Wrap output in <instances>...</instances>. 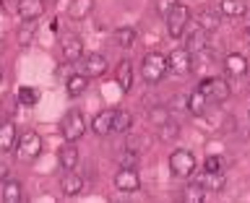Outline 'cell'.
Here are the masks:
<instances>
[{
    "instance_id": "cell-1",
    "label": "cell",
    "mask_w": 250,
    "mask_h": 203,
    "mask_svg": "<svg viewBox=\"0 0 250 203\" xmlns=\"http://www.w3.org/2000/svg\"><path fill=\"white\" fill-rule=\"evenodd\" d=\"M167 55H162V52H146L144 55V60H141V78L148 83V86H156L162 81L164 76H167Z\"/></svg>"
},
{
    "instance_id": "cell-2",
    "label": "cell",
    "mask_w": 250,
    "mask_h": 203,
    "mask_svg": "<svg viewBox=\"0 0 250 203\" xmlns=\"http://www.w3.org/2000/svg\"><path fill=\"white\" fill-rule=\"evenodd\" d=\"M42 136H39L37 130H26L23 136H19V143H16L13 154L16 159L21 164H31L34 159H39V154H42Z\"/></svg>"
},
{
    "instance_id": "cell-3",
    "label": "cell",
    "mask_w": 250,
    "mask_h": 203,
    "mask_svg": "<svg viewBox=\"0 0 250 203\" xmlns=\"http://www.w3.org/2000/svg\"><path fill=\"white\" fill-rule=\"evenodd\" d=\"M169 172L180 180H188L193 177L195 172V156L193 151H188V148H175V151L169 154Z\"/></svg>"
},
{
    "instance_id": "cell-4",
    "label": "cell",
    "mask_w": 250,
    "mask_h": 203,
    "mask_svg": "<svg viewBox=\"0 0 250 203\" xmlns=\"http://www.w3.org/2000/svg\"><path fill=\"white\" fill-rule=\"evenodd\" d=\"M60 133L65 141H78L86 133V117L81 109H68L65 117L60 120Z\"/></svg>"
},
{
    "instance_id": "cell-5",
    "label": "cell",
    "mask_w": 250,
    "mask_h": 203,
    "mask_svg": "<svg viewBox=\"0 0 250 203\" xmlns=\"http://www.w3.org/2000/svg\"><path fill=\"white\" fill-rule=\"evenodd\" d=\"M164 21H167V34L172 39H180V37L185 34L188 23H190V11H188V5L177 3L167 16H164Z\"/></svg>"
},
{
    "instance_id": "cell-6",
    "label": "cell",
    "mask_w": 250,
    "mask_h": 203,
    "mask_svg": "<svg viewBox=\"0 0 250 203\" xmlns=\"http://www.w3.org/2000/svg\"><path fill=\"white\" fill-rule=\"evenodd\" d=\"M198 89L208 97V102H216V104H224L227 99H229V83H227V78H219V76H211V78H203Z\"/></svg>"
},
{
    "instance_id": "cell-7",
    "label": "cell",
    "mask_w": 250,
    "mask_h": 203,
    "mask_svg": "<svg viewBox=\"0 0 250 203\" xmlns=\"http://www.w3.org/2000/svg\"><path fill=\"white\" fill-rule=\"evenodd\" d=\"M167 65H169V73L185 76V73H190V70H193V55L188 52L185 47H177V50H172V52H169Z\"/></svg>"
},
{
    "instance_id": "cell-8",
    "label": "cell",
    "mask_w": 250,
    "mask_h": 203,
    "mask_svg": "<svg viewBox=\"0 0 250 203\" xmlns=\"http://www.w3.org/2000/svg\"><path fill=\"white\" fill-rule=\"evenodd\" d=\"M78 62H81V73L89 78H99L107 73V58L99 52H86Z\"/></svg>"
},
{
    "instance_id": "cell-9",
    "label": "cell",
    "mask_w": 250,
    "mask_h": 203,
    "mask_svg": "<svg viewBox=\"0 0 250 203\" xmlns=\"http://www.w3.org/2000/svg\"><path fill=\"white\" fill-rule=\"evenodd\" d=\"M115 187L120 193H136V190H141V177H138L136 167H120V169H117Z\"/></svg>"
},
{
    "instance_id": "cell-10",
    "label": "cell",
    "mask_w": 250,
    "mask_h": 203,
    "mask_svg": "<svg viewBox=\"0 0 250 203\" xmlns=\"http://www.w3.org/2000/svg\"><path fill=\"white\" fill-rule=\"evenodd\" d=\"M60 50H62V58L68 62H78L83 58V39L78 34H73V31H68V34L60 39Z\"/></svg>"
},
{
    "instance_id": "cell-11",
    "label": "cell",
    "mask_w": 250,
    "mask_h": 203,
    "mask_svg": "<svg viewBox=\"0 0 250 203\" xmlns=\"http://www.w3.org/2000/svg\"><path fill=\"white\" fill-rule=\"evenodd\" d=\"M224 70H227V76L240 78V76H245L250 70V60L245 58V55H240V52H229L224 58Z\"/></svg>"
},
{
    "instance_id": "cell-12",
    "label": "cell",
    "mask_w": 250,
    "mask_h": 203,
    "mask_svg": "<svg viewBox=\"0 0 250 203\" xmlns=\"http://www.w3.org/2000/svg\"><path fill=\"white\" fill-rule=\"evenodd\" d=\"M60 190H62V195H68V198H76V195L83 190V177L73 169H65L60 177Z\"/></svg>"
},
{
    "instance_id": "cell-13",
    "label": "cell",
    "mask_w": 250,
    "mask_h": 203,
    "mask_svg": "<svg viewBox=\"0 0 250 203\" xmlns=\"http://www.w3.org/2000/svg\"><path fill=\"white\" fill-rule=\"evenodd\" d=\"M206 44H208V31L203 29V26H193V31H188V37H185V50L190 52V55H198L206 50Z\"/></svg>"
},
{
    "instance_id": "cell-14",
    "label": "cell",
    "mask_w": 250,
    "mask_h": 203,
    "mask_svg": "<svg viewBox=\"0 0 250 203\" xmlns=\"http://www.w3.org/2000/svg\"><path fill=\"white\" fill-rule=\"evenodd\" d=\"M47 3L44 0H19V16L21 21H37L44 13Z\"/></svg>"
},
{
    "instance_id": "cell-15",
    "label": "cell",
    "mask_w": 250,
    "mask_h": 203,
    "mask_svg": "<svg viewBox=\"0 0 250 203\" xmlns=\"http://www.w3.org/2000/svg\"><path fill=\"white\" fill-rule=\"evenodd\" d=\"M19 143V133L13 122H0V154H11Z\"/></svg>"
},
{
    "instance_id": "cell-16",
    "label": "cell",
    "mask_w": 250,
    "mask_h": 203,
    "mask_svg": "<svg viewBox=\"0 0 250 203\" xmlns=\"http://www.w3.org/2000/svg\"><path fill=\"white\" fill-rule=\"evenodd\" d=\"M58 162L62 169H76L78 164V148H76V141H65L60 148H58Z\"/></svg>"
},
{
    "instance_id": "cell-17",
    "label": "cell",
    "mask_w": 250,
    "mask_h": 203,
    "mask_svg": "<svg viewBox=\"0 0 250 203\" xmlns=\"http://www.w3.org/2000/svg\"><path fill=\"white\" fill-rule=\"evenodd\" d=\"M86 89H89V76H83V73H73L65 81V94L70 99H78V97H83Z\"/></svg>"
},
{
    "instance_id": "cell-18",
    "label": "cell",
    "mask_w": 250,
    "mask_h": 203,
    "mask_svg": "<svg viewBox=\"0 0 250 203\" xmlns=\"http://www.w3.org/2000/svg\"><path fill=\"white\" fill-rule=\"evenodd\" d=\"M115 81L123 91H130L133 89V62L130 60H120L115 68Z\"/></svg>"
},
{
    "instance_id": "cell-19",
    "label": "cell",
    "mask_w": 250,
    "mask_h": 203,
    "mask_svg": "<svg viewBox=\"0 0 250 203\" xmlns=\"http://www.w3.org/2000/svg\"><path fill=\"white\" fill-rule=\"evenodd\" d=\"M219 21H222V11H211V8H201L198 16H195V23L198 26H203L206 31H216L219 29Z\"/></svg>"
},
{
    "instance_id": "cell-20",
    "label": "cell",
    "mask_w": 250,
    "mask_h": 203,
    "mask_svg": "<svg viewBox=\"0 0 250 203\" xmlns=\"http://www.w3.org/2000/svg\"><path fill=\"white\" fill-rule=\"evenodd\" d=\"M112 120H115V109H104V112L94 115L91 130L97 133V136H107V133H112Z\"/></svg>"
},
{
    "instance_id": "cell-21",
    "label": "cell",
    "mask_w": 250,
    "mask_h": 203,
    "mask_svg": "<svg viewBox=\"0 0 250 203\" xmlns=\"http://www.w3.org/2000/svg\"><path fill=\"white\" fill-rule=\"evenodd\" d=\"M91 11H94V0H70V5H68V16L73 21L89 19Z\"/></svg>"
},
{
    "instance_id": "cell-22",
    "label": "cell",
    "mask_w": 250,
    "mask_h": 203,
    "mask_svg": "<svg viewBox=\"0 0 250 203\" xmlns=\"http://www.w3.org/2000/svg\"><path fill=\"white\" fill-rule=\"evenodd\" d=\"M206 107H208V97L201 89H195L193 94H188V112H190L193 117H201L203 112H206Z\"/></svg>"
},
{
    "instance_id": "cell-23",
    "label": "cell",
    "mask_w": 250,
    "mask_h": 203,
    "mask_svg": "<svg viewBox=\"0 0 250 203\" xmlns=\"http://www.w3.org/2000/svg\"><path fill=\"white\" fill-rule=\"evenodd\" d=\"M201 185L206 187V193H222L224 190V185H227V177H224V172H203V177H201Z\"/></svg>"
},
{
    "instance_id": "cell-24",
    "label": "cell",
    "mask_w": 250,
    "mask_h": 203,
    "mask_svg": "<svg viewBox=\"0 0 250 203\" xmlns=\"http://www.w3.org/2000/svg\"><path fill=\"white\" fill-rule=\"evenodd\" d=\"M23 201V185L19 180H5L3 183V203H21Z\"/></svg>"
},
{
    "instance_id": "cell-25",
    "label": "cell",
    "mask_w": 250,
    "mask_h": 203,
    "mask_svg": "<svg viewBox=\"0 0 250 203\" xmlns=\"http://www.w3.org/2000/svg\"><path fill=\"white\" fill-rule=\"evenodd\" d=\"M136 29L133 26H117L115 29V44L120 47V50H130L133 44H136Z\"/></svg>"
},
{
    "instance_id": "cell-26",
    "label": "cell",
    "mask_w": 250,
    "mask_h": 203,
    "mask_svg": "<svg viewBox=\"0 0 250 203\" xmlns=\"http://www.w3.org/2000/svg\"><path fill=\"white\" fill-rule=\"evenodd\" d=\"M219 11H222V16H229V19H242L248 13V5L242 0H222Z\"/></svg>"
},
{
    "instance_id": "cell-27",
    "label": "cell",
    "mask_w": 250,
    "mask_h": 203,
    "mask_svg": "<svg viewBox=\"0 0 250 203\" xmlns=\"http://www.w3.org/2000/svg\"><path fill=\"white\" fill-rule=\"evenodd\" d=\"M177 136H180V122H175V120H167L156 128V138H159L162 143H169V141H175Z\"/></svg>"
},
{
    "instance_id": "cell-28",
    "label": "cell",
    "mask_w": 250,
    "mask_h": 203,
    "mask_svg": "<svg viewBox=\"0 0 250 203\" xmlns=\"http://www.w3.org/2000/svg\"><path fill=\"white\" fill-rule=\"evenodd\" d=\"M183 201L185 203H201V201H206V187L201 185V180H198V183H190V185L185 187Z\"/></svg>"
},
{
    "instance_id": "cell-29",
    "label": "cell",
    "mask_w": 250,
    "mask_h": 203,
    "mask_svg": "<svg viewBox=\"0 0 250 203\" xmlns=\"http://www.w3.org/2000/svg\"><path fill=\"white\" fill-rule=\"evenodd\" d=\"M133 125V115L128 109H115V120H112V130L115 133H128Z\"/></svg>"
},
{
    "instance_id": "cell-30",
    "label": "cell",
    "mask_w": 250,
    "mask_h": 203,
    "mask_svg": "<svg viewBox=\"0 0 250 203\" xmlns=\"http://www.w3.org/2000/svg\"><path fill=\"white\" fill-rule=\"evenodd\" d=\"M16 99H19L21 107H34L37 102H39V94L31 89V86H21L19 94H16Z\"/></svg>"
},
{
    "instance_id": "cell-31",
    "label": "cell",
    "mask_w": 250,
    "mask_h": 203,
    "mask_svg": "<svg viewBox=\"0 0 250 203\" xmlns=\"http://www.w3.org/2000/svg\"><path fill=\"white\" fill-rule=\"evenodd\" d=\"M169 120V107H151V109H148V122H154L156 125V128H159V125L162 122H167Z\"/></svg>"
},
{
    "instance_id": "cell-32",
    "label": "cell",
    "mask_w": 250,
    "mask_h": 203,
    "mask_svg": "<svg viewBox=\"0 0 250 203\" xmlns=\"http://www.w3.org/2000/svg\"><path fill=\"white\" fill-rule=\"evenodd\" d=\"M31 39H34V23L26 21V26L19 29V42L21 44H31Z\"/></svg>"
},
{
    "instance_id": "cell-33",
    "label": "cell",
    "mask_w": 250,
    "mask_h": 203,
    "mask_svg": "<svg viewBox=\"0 0 250 203\" xmlns=\"http://www.w3.org/2000/svg\"><path fill=\"white\" fill-rule=\"evenodd\" d=\"M203 172H222V159L216 154H208L203 162Z\"/></svg>"
},
{
    "instance_id": "cell-34",
    "label": "cell",
    "mask_w": 250,
    "mask_h": 203,
    "mask_svg": "<svg viewBox=\"0 0 250 203\" xmlns=\"http://www.w3.org/2000/svg\"><path fill=\"white\" fill-rule=\"evenodd\" d=\"M136 162H138V151H136V148L120 154V167H136Z\"/></svg>"
},
{
    "instance_id": "cell-35",
    "label": "cell",
    "mask_w": 250,
    "mask_h": 203,
    "mask_svg": "<svg viewBox=\"0 0 250 203\" xmlns=\"http://www.w3.org/2000/svg\"><path fill=\"white\" fill-rule=\"evenodd\" d=\"M175 5H177V0H156V13L164 19V16H167Z\"/></svg>"
},
{
    "instance_id": "cell-36",
    "label": "cell",
    "mask_w": 250,
    "mask_h": 203,
    "mask_svg": "<svg viewBox=\"0 0 250 203\" xmlns=\"http://www.w3.org/2000/svg\"><path fill=\"white\" fill-rule=\"evenodd\" d=\"M5 180H8V167H5V164H0V183H5Z\"/></svg>"
},
{
    "instance_id": "cell-37",
    "label": "cell",
    "mask_w": 250,
    "mask_h": 203,
    "mask_svg": "<svg viewBox=\"0 0 250 203\" xmlns=\"http://www.w3.org/2000/svg\"><path fill=\"white\" fill-rule=\"evenodd\" d=\"M0 13H5V3H3V0H0Z\"/></svg>"
},
{
    "instance_id": "cell-38",
    "label": "cell",
    "mask_w": 250,
    "mask_h": 203,
    "mask_svg": "<svg viewBox=\"0 0 250 203\" xmlns=\"http://www.w3.org/2000/svg\"><path fill=\"white\" fill-rule=\"evenodd\" d=\"M44 3H47V5H52V3H58V0H44Z\"/></svg>"
}]
</instances>
